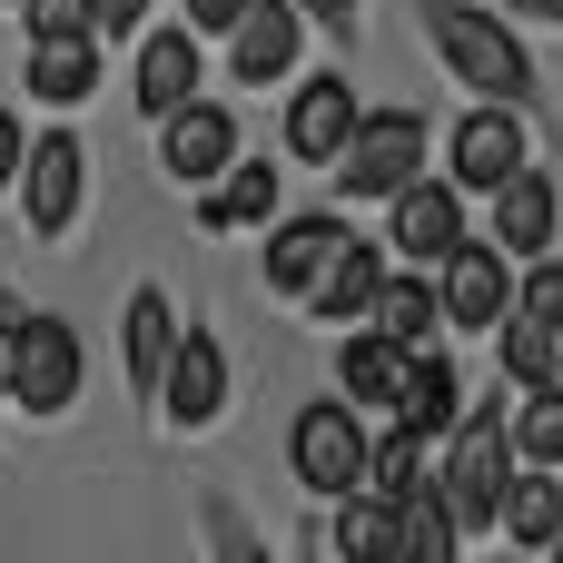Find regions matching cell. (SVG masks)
Segmentation results:
<instances>
[{
  "label": "cell",
  "instance_id": "obj_20",
  "mask_svg": "<svg viewBox=\"0 0 563 563\" xmlns=\"http://www.w3.org/2000/svg\"><path fill=\"white\" fill-rule=\"evenodd\" d=\"M406 346H386L376 327H346V346H336V406H356V416H396V386H406Z\"/></svg>",
  "mask_w": 563,
  "mask_h": 563
},
{
  "label": "cell",
  "instance_id": "obj_18",
  "mask_svg": "<svg viewBox=\"0 0 563 563\" xmlns=\"http://www.w3.org/2000/svg\"><path fill=\"white\" fill-rule=\"evenodd\" d=\"M386 267H396V257H386L376 238H356V228H346V247L327 257V277H317V287H307L297 307H307L317 327H336V336H346V327H366V307H376V287H386Z\"/></svg>",
  "mask_w": 563,
  "mask_h": 563
},
{
  "label": "cell",
  "instance_id": "obj_1",
  "mask_svg": "<svg viewBox=\"0 0 563 563\" xmlns=\"http://www.w3.org/2000/svg\"><path fill=\"white\" fill-rule=\"evenodd\" d=\"M426 49H435L475 99H495V109H525V99H534V49H525V30H505V10H485V0H426Z\"/></svg>",
  "mask_w": 563,
  "mask_h": 563
},
{
  "label": "cell",
  "instance_id": "obj_30",
  "mask_svg": "<svg viewBox=\"0 0 563 563\" xmlns=\"http://www.w3.org/2000/svg\"><path fill=\"white\" fill-rule=\"evenodd\" d=\"M238 20H247V0H178V30L188 40H228Z\"/></svg>",
  "mask_w": 563,
  "mask_h": 563
},
{
  "label": "cell",
  "instance_id": "obj_36",
  "mask_svg": "<svg viewBox=\"0 0 563 563\" xmlns=\"http://www.w3.org/2000/svg\"><path fill=\"white\" fill-rule=\"evenodd\" d=\"M0 406H10V307H0Z\"/></svg>",
  "mask_w": 563,
  "mask_h": 563
},
{
  "label": "cell",
  "instance_id": "obj_26",
  "mask_svg": "<svg viewBox=\"0 0 563 563\" xmlns=\"http://www.w3.org/2000/svg\"><path fill=\"white\" fill-rule=\"evenodd\" d=\"M505 435H515V465L563 475V386H525V396H505Z\"/></svg>",
  "mask_w": 563,
  "mask_h": 563
},
{
  "label": "cell",
  "instance_id": "obj_33",
  "mask_svg": "<svg viewBox=\"0 0 563 563\" xmlns=\"http://www.w3.org/2000/svg\"><path fill=\"white\" fill-rule=\"evenodd\" d=\"M287 10H297L307 30H327V40H346V30L366 20V0H287Z\"/></svg>",
  "mask_w": 563,
  "mask_h": 563
},
{
  "label": "cell",
  "instance_id": "obj_37",
  "mask_svg": "<svg viewBox=\"0 0 563 563\" xmlns=\"http://www.w3.org/2000/svg\"><path fill=\"white\" fill-rule=\"evenodd\" d=\"M554 386H563V307H554Z\"/></svg>",
  "mask_w": 563,
  "mask_h": 563
},
{
  "label": "cell",
  "instance_id": "obj_41",
  "mask_svg": "<svg viewBox=\"0 0 563 563\" xmlns=\"http://www.w3.org/2000/svg\"><path fill=\"white\" fill-rule=\"evenodd\" d=\"M554 485H563V475H554Z\"/></svg>",
  "mask_w": 563,
  "mask_h": 563
},
{
  "label": "cell",
  "instance_id": "obj_31",
  "mask_svg": "<svg viewBox=\"0 0 563 563\" xmlns=\"http://www.w3.org/2000/svg\"><path fill=\"white\" fill-rule=\"evenodd\" d=\"M158 0H89V40H139Z\"/></svg>",
  "mask_w": 563,
  "mask_h": 563
},
{
  "label": "cell",
  "instance_id": "obj_15",
  "mask_svg": "<svg viewBox=\"0 0 563 563\" xmlns=\"http://www.w3.org/2000/svg\"><path fill=\"white\" fill-rule=\"evenodd\" d=\"M307 40H317V30H307L287 0H247V20L228 30V79H238V89H277V79H297Z\"/></svg>",
  "mask_w": 563,
  "mask_h": 563
},
{
  "label": "cell",
  "instance_id": "obj_27",
  "mask_svg": "<svg viewBox=\"0 0 563 563\" xmlns=\"http://www.w3.org/2000/svg\"><path fill=\"white\" fill-rule=\"evenodd\" d=\"M455 554H465V534H455L445 495H435V485H416V495L396 505V544H386V563H455Z\"/></svg>",
  "mask_w": 563,
  "mask_h": 563
},
{
  "label": "cell",
  "instance_id": "obj_40",
  "mask_svg": "<svg viewBox=\"0 0 563 563\" xmlns=\"http://www.w3.org/2000/svg\"><path fill=\"white\" fill-rule=\"evenodd\" d=\"M0 10H20V0H0Z\"/></svg>",
  "mask_w": 563,
  "mask_h": 563
},
{
  "label": "cell",
  "instance_id": "obj_19",
  "mask_svg": "<svg viewBox=\"0 0 563 563\" xmlns=\"http://www.w3.org/2000/svg\"><path fill=\"white\" fill-rule=\"evenodd\" d=\"M20 89H30V109H89L99 99V40H30Z\"/></svg>",
  "mask_w": 563,
  "mask_h": 563
},
{
  "label": "cell",
  "instance_id": "obj_23",
  "mask_svg": "<svg viewBox=\"0 0 563 563\" xmlns=\"http://www.w3.org/2000/svg\"><path fill=\"white\" fill-rule=\"evenodd\" d=\"M168 346H178V307H168L158 287H139V297H129V317H119V366H129V396H139V406L158 396Z\"/></svg>",
  "mask_w": 563,
  "mask_h": 563
},
{
  "label": "cell",
  "instance_id": "obj_14",
  "mask_svg": "<svg viewBox=\"0 0 563 563\" xmlns=\"http://www.w3.org/2000/svg\"><path fill=\"white\" fill-rule=\"evenodd\" d=\"M277 198H287V168L238 148V158H228V168H218L188 208H198V228H208V238H238V228H277V218H287Z\"/></svg>",
  "mask_w": 563,
  "mask_h": 563
},
{
  "label": "cell",
  "instance_id": "obj_22",
  "mask_svg": "<svg viewBox=\"0 0 563 563\" xmlns=\"http://www.w3.org/2000/svg\"><path fill=\"white\" fill-rule=\"evenodd\" d=\"M366 327H376L386 346H406V356H426V346L445 336V317H435V277H416V267H386V287H376V307H366Z\"/></svg>",
  "mask_w": 563,
  "mask_h": 563
},
{
  "label": "cell",
  "instance_id": "obj_24",
  "mask_svg": "<svg viewBox=\"0 0 563 563\" xmlns=\"http://www.w3.org/2000/svg\"><path fill=\"white\" fill-rule=\"evenodd\" d=\"M495 534H505L515 554H544V544L563 534V485H554V475H534V465H525V475L505 485V505H495Z\"/></svg>",
  "mask_w": 563,
  "mask_h": 563
},
{
  "label": "cell",
  "instance_id": "obj_9",
  "mask_svg": "<svg viewBox=\"0 0 563 563\" xmlns=\"http://www.w3.org/2000/svg\"><path fill=\"white\" fill-rule=\"evenodd\" d=\"M485 247H495L505 267H534V257L563 247V178L554 168H515V178L485 198Z\"/></svg>",
  "mask_w": 563,
  "mask_h": 563
},
{
  "label": "cell",
  "instance_id": "obj_3",
  "mask_svg": "<svg viewBox=\"0 0 563 563\" xmlns=\"http://www.w3.org/2000/svg\"><path fill=\"white\" fill-rule=\"evenodd\" d=\"M426 148H435V119L426 109H356V129H346V148H336L327 178L356 208H386L406 178H426Z\"/></svg>",
  "mask_w": 563,
  "mask_h": 563
},
{
  "label": "cell",
  "instance_id": "obj_2",
  "mask_svg": "<svg viewBox=\"0 0 563 563\" xmlns=\"http://www.w3.org/2000/svg\"><path fill=\"white\" fill-rule=\"evenodd\" d=\"M515 475H525V465H515V435H505V386H495L485 406H465V416H455L445 465H435V495H445L455 534H495V505H505V485H515Z\"/></svg>",
  "mask_w": 563,
  "mask_h": 563
},
{
  "label": "cell",
  "instance_id": "obj_4",
  "mask_svg": "<svg viewBox=\"0 0 563 563\" xmlns=\"http://www.w3.org/2000/svg\"><path fill=\"white\" fill-rule=\"evenodd\" d=\"M79 386H89L79 327H69V317H10V406H20L30 426H49V416L79 406Z\"/></svg>",
  "mask_w": 563,
  "mask_h": 563
},
{
  "label": "cell",
  "instance_id": "obj_38",
  "mask_svg": "<svg viewBox=\"0 0 563 563\" xmlns=\"http://www.w3.org/2000/svg\"><path fill=\"white\" fill-rule=\"evenodd\" d=\"M544 563H563V534H554V544H544Z\"/></svg>",
  "mask_w": 563,
  "mask_h": 563
},
{
  "label": "cell",
  "instance_id": "obj_17",
  "mask_svg": "<svg viewBox=\"0 0 563 563\" xmlns=\"http://www.w3.org/2000/svg\"><path fill=\"white\" fill-rule=\"evenodd\" d=\"M336 247H346V218H336V208H297V218H277V228H267V267H257V277H267V297H287V307H297V297L327 277V257H336Z\"/></svg>",
  "mask_w": 563,
  "mask_h": 563
},
{
  "label": "cell",
  "instance_id": "obj_34",
  "mask_svg": "<svg viewBox=\"0 0 563 563\" xmlns=\"http://www.w3.org/2000/svg\"><path fill=\"white\" fill-rule=\"evenodd\" d=\"M20 148H30V119L0 109V198H10V178H20Z\"/></svg>",
  "mask_w": 563,
  "mask_h": 563
},
{
  "label": "cell",
  "instance_id": "obj_29",
  "mask_svg": "<svg viewBox=\"0 0 563 563\" xmlns=\"http://www.w3.org/2000/svg\"><path fill=\"white\" fill-rule=\"evenodd\" d=\"M30 40H89V0H20Z\"/></svg>",
  "mask_w": 563,
  "mask_h": 563
},
{
  "label": "cell",
  "instance_id": "obj_39",
  "mask_svg": "<svg viewBox=\"0 0 563 563\" xmlns=\"http://www.w3.org/2000/svg\"><path fill=\"white\" fill-rule=\"evenodd\" d=\"M495 563H525V554H495Z\"/></svg>",
  "mask_w": 563,
  "mask_h": 563
},
{
  "label": "cell",
  "instance_id": "obj_35",
  "mask_svg": "<svg viewBox=\"0 0 563 563\" xmlns=\"http://www.w3.org/2000/svg\"><path fill=\"white\" fill-rule=\"evenodd\" d=\"M515 20H534V30H563V0H505Z\"/></svg>",
  "mask_w": 563,
  "mask_h": 563
},
{
  "label": "cell",
  "instance_id": "obj_8",
  "mask_svg": "<svg viewBox=\"0 0 563 563\" xmlns=\"http://www.w3.org/2000/svg\"><path fill=\"white\" fill-rule=\"evenodd\" d=\"M515 168H534V129H525V109H495V99H475V109L445 129V178H455L465 198H495Z\"/></svg>",
  "mask_w": 563,
  "mask_h": 563
},
{
  "label": "cell",
  "instance_id": "obj_5",
  "mask_svg": "<svg viewBox=\"0 0 563 563\" xmlns=\"http://www.w3.org/2000/svg\"><path fill=\"white\" fill-rule=\"evenodd\" d=\"M465 238H475V198H465L455 178H406V188L386 198V238H376V247H386L396 267L435 277Z\"/></svg>",
  "mask_w": 563,
  "mask_h": 563
},
{
  "label": "cell",
  "instance_id": "obj_25",
  "mask_svg": "<svg viewBox=\"0 0 563 563\" xmlns=\"http://www.w3.org/2000/svg\"><path fill=\"white\" fill-rule=\"evenodd\" d=\"M416 485H435V445H426V435H406V426H376V435H366V485H356V495L406 505Z\"/></svg>",
  "mask_w": 563,
  "mask_h": 563
},
{
  "label": "cell",
  "instance_id": "obj_12",
  "mask_svg": "<svg viewBox=\"0 0 563 563\" xmlns=\"http://www.w3.org/2000/svg\"><path fill=\"white\" fill-rule=\"evenodd\" d=\"M129 99H139V119H148V129H158L168 109L208 99V40H188L178 20H168V30H139V69H129Z\"/></svg>",
  "mask_w": 563,
  "mask_h": 563
},
{
  "label": "cell",
  "instance_id": "obj_6",
  "mask_svg": "<svg viewBox=\"0 0 563 563\" xmlns=\"http://www.w3.org/2000/svg\"><path fill=\"white\" fill-rule=\"evenodd\" d=\"M10 188H20V228L40 247H59L79 228V208H89V148H79V129H40L20 148V178Z\"/></svg>",
  "mask_w": 563,
  "mask_h": 563
},
{
  "label": "cell",
  "instance_id": "obj_32",
  "mask_svg": "<svg viewBox=\"0 0 563 563\" xmlns=\"http://www.w3.org/2000/svg\"><path fill=\"white\" fill-rule=\"evenodd\" d=\"M208 534H218V563H267V544H257L228 505H208Z\"/></svg>",
  "mask_w": 563,
  "mask_h": 563
},
{
  "label": "cell",
  "instance_id": "obj_13",
  "mask_svg": "<svg viewBox=\"0 0 563 563\" xmlns=\"http://www.w3.org/2000/svg\"><path fill=\"white\" fill-rule=\"evenodd\" d=\"M356 109H366V99L346 89V69L297 79V89H287V129H277V139H287V158H297V168H336V148H346Z\"/></svg>",
  "mask_w": 563,
  "mask_h": 563
},
{
  "label": "cell",
  "instance_id": "obj_16",
  "mask_svg": "<svg viewBox=\"0 0 563 563\" xmlns=\"http://www.w3.org/2000/svg\"><path fill=\"white\" fill-rule=\"evenodd\" d=\"M228 158H238V109H218V99H188V109H168V119H158V168H168L188 198H198V188H208Z\"/></svg>",
  "mask_w": 563,
  "mask_h": 563
},
{
  "label": "cell",
  "instance_id": "obj_10",
  "mask_svg": "<svg viewBox=\"0 0 563 563\" xmlns=\"http://www.w3.org/2000/svg\"><path fill=\"white\" fill-rule=\"evenodd\" d=\"M505 307H515V267H505L485 238H465V247L435 267V317H445V336H495Z\"/></svg>",
  "mask_w": 563,
  "mask_h": 563
},
{
  "label": "cell",
  "instance_id": "obj_11",
  "mask_svg": "<svg viewBox=\"0 0 563 563\" xmlns=\"http://www.w3.org/2000/svg\"><path fill=\"white\" fill-rule=\"evenodd\" d=\"M178 435H198V426H218L228 416V346L208 336V327H178V346H168V366H158V396H148Z\"/></svg>",
  "mask_w": 563,
  "mask_h": 563
},
{
  "label": "cell",
  "instance_id": "obj_28",
  "mask_svg": "<svg viewBox=\"0 0 563 563\" xmlns=\"http://www.w3.org/2000/svg\"><path fill=\"white\" fill-rule=\"evenodd\" d=\"M336 554L346 563H386V544H396V505L386 495H336Z\"/></svg>",
  "mask_w": 563,
  "mask_h": 563
},
{
  "label": "cell",
  "instance_id": "obj_7",
  "mask_svg": "<svg viewBox=\"0 0 563 563\" xmlns=\"http://www.w3.org/2000/svg\"><path fill=\"white\" fill-rule=\"evenodd\" d=\"M366 416L356 406H336V396H317V406H297L287 416V465H297V485L317 495V505H336V495H356L366 485Z\"/></svg>",
  "mask_w": 563,
  "mask_h": 563
},
{
  "label": "cell",
  "instance_id": "obj_21",
  "mask_svg": "<svg viewBox=\"0 0 563 563\" xmlns=\"http://www.w3.org/2000/svg\"><path fill=\"white\" fill-rule=\"evenodd\" d=\"M455 416H465V376H455V356H445V346H426V356L406 366V386H396V416H386V426H406V435L445 445V435H455Z\"/></svg>",
  "mask_w": 563,
  "mask_h": 563
}]
</instances>
